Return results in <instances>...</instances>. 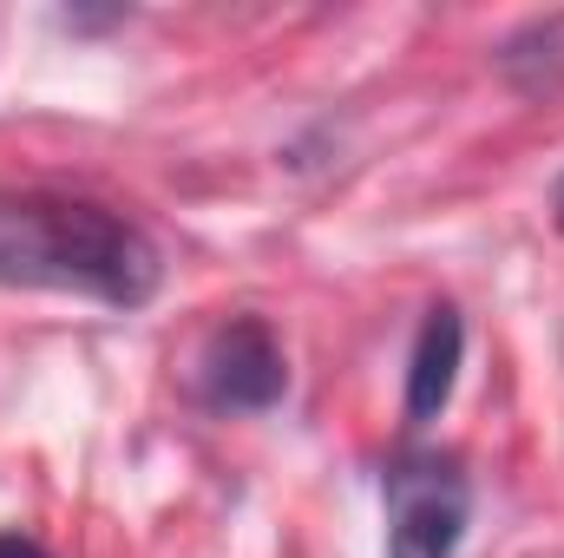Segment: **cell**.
Instances as JSON below:
<instances>
[{"label": "cell", "mask_w": 564, "mask_h": 558, "mask_svg": "<svg viewBox=\"0 0 564 558\" xmlns=\"http://www.w3.org/2000/svg\"><path fill=\"white\" fill-rule=\"evenodd\" d=\"M164 257L132 217L66 191H0V289H53L106 309H144Z\"/></svg>", "instance_id": "1"}, {"label": "cell", "mask_w": 564, "mask_h": 558, "mask_svg": "<svg viewBox=\"0 0 564 558\" xmlns=\"http://www.w3.org/2000/svg\"><path fill=\"white\" fill-rule=\"evenodd\" d=\"M466 473L446 460H401L388 473V558H453L466 539Z\"/></svg>", "instance_id": "2"}, {"label": "cell", "mask_w": 564, "mask_h": 558, "mask_svg": "<svg viewBox=\"0 0 564 558\" xmlns=\"http://www.w3.org/2000/svg\"><path fill=\"white\" fill-rule=\"evenodd\" d=\"M197 388L217 415H263L276 408L282 388H289V362H282V342L270 335V322L257 315H237L224 329H210L204 355H197Z\"/></svg>", "instance_id": "3"}, {"label": "cell", "mask_w": 564, "mask_h": 558, "mask_svg": "<svg viewBox=\"0 0 564 558\" xmlns=\"http://www.w3.org/2000/svg\"><path fill=\"white\" fill-rule=\"evenodd\" d=\"M459 355H466V322L453 302H433L421 342H414V362H408V420H440L459 382Z\"/></svg>", "instance_id": "4"}, {"label": "cell", "mask_w": 564, "mask_h": 558, "mask_svg": "<svg viewBox=\"0 0 564 558\" xmlns=\"http://www.w3.org/2000/svg\"><path fill=\"white\" fill-rule=\"evenodd\" d=\"M499 79L525 99H552L564 86V7L558 13H532L525 26H512L492 53Z\"/></svg>", "instance_id": "5"}, {"label": "cell", "mask_w": 564, "mask_h": 558, "mask_svg": "<svg viewBox=\"0 0 564 558\" xmlns=\"http://www.w3.org/2000/svg\"><path fill=\"white\" fill-rule=\"evenodd\" d=\"M0 558H46V546H33L20 533H0Z\"/></svg>", "instance_id": "6"}, {"label": "cell", "mask_w": 564, "mask_h": 558, "mask_svg": "<svg viewBox=\"0 0 564 558\" xmlns=\"http://www.w3.org/2000/svg\"><path fill=\"white\" fill-rule=\"evenodd\" d=\"M552 217H558V230H564V178H558V197H552Z\"/></svg>", "instance_id": "7"}]
</instances>
